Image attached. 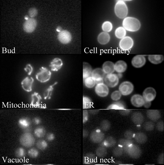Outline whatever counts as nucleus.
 <instances>
[{"mask_svg": "<svg viewBox=\"0 0 164 165\" xmlns=\"http://www.w3.org/2000/svg\"><path fill=\"white\" fill-rule=\"evenodd\" d=\"M104 83L111 88L115 87L119 83V78L116 74L111 73L106 74L104 78Z\"/></svg>", "mask_w": 164, "mask_h": 165, "instance_id": "6", "label": "nucleus"}, {"mask_svg": "<svg viewBox=\"0 0 164 165\" xmlns=\"http://www.w3.org/2000/svg\"><path fill=\"white\" fill-rule=\"evenodd\" d=\"M123 147L126 153L132 158H138L141 156V150L140 147L131 142Z\"/></svg>", "mask_w": 164, "mask_h": 165, "instance_id": "3", "label": "nucleus"}, {"mask_svg": "<svg viewBox=\"0 0 164 165\" xmlns=\"http://www.w3.org/2000/svg\"><path fill=\"white\" fill-rule=\"evenodd\" d=\"M134 138L135 139L136 142L140 144H145L147 140L146 135L142 132L136 133L135 134Z\"/></svg>", "mask_w": 164, "mask_h": 165, "instance_id": "27", "label": "nucleus"}, {"mask_svg": "<svg viewBox=\"0 0 164 165\" xmlns=\"http://www.w3.org/2000/svg\"><path fill=\"white\" fill-rule=\"evenodd\" d=\"M42 99L41 96L39 93L34 92L31 95V106L32 107H36L39 106L40 101Z\"/></svg>", "mask_w": 164, "mask_h": 165, "instance_id": "26", "label": "nucleus"}, {"mask_svg": "<svg viewBox=\"0 0 164 165\" xmlns=\"http://www.w3.org/2000/svg\"><path fill=\"white\" fill-rule=\"evenodd\" d=\"M57 38L59 41L64 44H68L72 40L71 34L69 31L63 30L58 34Z\"/></svg>", "mask_w": 164, "mask_h": 165, "instance_id": "12", "label": "nucleus"}, {"mask_svg": "<svg viewBox=\"0 0 164 165\" xmlns=\"http://www.w3.org/2000/svg\"><path fill=\"white\" fill-rule=\"evenodd\" d=\"M91 101L90 98L88 97H83V108H88L91 107Z\"/></svg>", "mask_w": 164, "mask_h": 165, "instance_id": "40", "label": "nucleus"}, {"mask_svg": "<svg viewBox=\"0 0 164 165\" xmlns=\"http://www.w3.org/2000/svg\"><path fill=\"white\" fill-rule=\"evenodd\" d=\"M20 142L23 146L29 148L34 145L35 139L30 133H25L22 135L20 139Z\"/></svg>", "mask_w": 164, "mask_h": 165, "instance_id": "7", "label": "nucleus"}, {"mask_svg": "<svg viewBox=\"0 0 164 165\" xmlns=\"http://www.w3.org/2000/svg\"><path fill=\"white\" fill-rule=\"evenodd\" d=\"M31 123L30 120L28 118H22L19 121V126L23 129H27L30 127Z\"/></svg>", "mask_w": 164, "mask_h": 165, "instance_id": "28", "label": "nucleus"}, {"mask_svg": "<svg viewBox=\"0 0 164 165\" xmlns=\"http://www.w3.org/2000/svg\"><path fill=\"white\" fill-rule=\"evenodd\" d=\"M56 30V31L59 32V33L63 30H62V27L60 26H58L57 27Z\"/></svg>", "mask_w": 164, "mask_h": 165, "instance_id": "55", "label": "nucleus"}, {"mask_svg": "<svg viewBox=\"0 0 164 165\" xmlns=\"http://www.w3.org/2000/svg\"><path fill=\"white\" fill-rule=\"evenodd\" d=\"M58 82H56L53 85H51L45 91L44 93V98L45 100H46L47 98L48 99H50L53 93V91L54 89V87L55 85L57 84Z\"/></svg>", "mask_w": 164, "mask_h": 165, "instance_id": "32", "label": "nucleus"}, {"mask_svg": "<svg viewBox=\"0 0 164 165\" xmlns=\"http://www.w3.org/2000/svg\"><path fill=\"white\" fill-rule=\"evenodd\" d=\"M134 90V85L129 81H125L122 82L119 87V90L122 95L124 96H127L131 94Z\"/></svg>", "mask_w": 164, "mask_h": 165, "instance_id": "5", "label": "nucleus"}, {"mask_svg": "<svg viewBox=\"0 0 164 165\" xmlns=\"http://www.w3.org/2000/svg\"><path fill=\"white\" fill-rule=\"evenodd\" d=\"M135 134L130 130H128L124 133V136L128 139L134 138L135 137Z\"/></svg>", "mask_w": 164, "mask_h": 165, "instance_id": "47", "label": "nucleus"}, {"mask_svg": "<svg viewBox=\"0 0 164 165\" xmlns=\"http://www.w3.org/2000/svg\"><path fill=\"white\" fill-rule=\"evenodd\" d=\"M131 104L136 107H140L143 106L145 103V101L143 96L138 94L134 95L131 98Z\"/></svg>", "mask_w": 164, "mask_h": 165, "instance_id": "15", "label": "nucleus"}, {"mask_svg": "<svg viewBox=\"0 0 164 165\" xmlns=\"http://www.w3.org/2000/svg\"><path fill=\"white\" fill-rule=\"evenodd\" d=\"M134 45V41L130 36H127L121 39L119 46L122 50L127 51L132 49Z\"/></svg>", "mask_w": 164, "mask_h": 165, "instance_id": "8", "label": "nucleus"}, {"mask_svg": "<svg viewBox=\"0 0 164 165\" xmlns=\"http://www.w3.org/2000/svg\"><path fill=\"white\" fill-rule=\"evenodd\" d=\"M131 119L134 123L138 125L142 124L144 120L143 115L138 112L134 113L131 116Z\"/></svg>", "mask_w": 164, "mask_h": 165, "instance_id": "24", "label": "nucleus"}, {"mask_svg": "<svg viewBox=\"0 0 164 165\" xmlns=\"http://www.w3.org/2000/svg\"><path fill=\"white\" fill-rule=\"evenodd\" d=\"M36 145L38 149L43 150L46 148L47 147H48V144L46 141L44 140H41L37 141Z\"/></svg>", "mask_w": 164, "mask_h": 165, "instance_id": "38", "label": "nucleus"}, {"mask_svg": "<svg viewBox=\"0 0 164 165\" xmlns=\"http://www.w3.org/2000/svg\"><path fill=\"white\" fill-rule=\"evenodd\" d=\"M105 135L103 133L100 129L94 130L91 132L90 134V139L95 143H99L103 140Z\"/></svg>", "mask_w": 164, "mask_h": 165, "instance_id": "16", "label": "nucleus"}, {"mask_svg": "<svg viewBox=\"0 0 164 165\" xmlns=\"http://www.w3.org/2000/svg\"><path fill=\"white\" fill-rule=\"evenodd\" d=\"M126 31L123 27H119L115 31V35L117 38L122 39L126 36Z\"/></svg>", "mask_w": 164, "mask_h": 165, "instance_id": "30", "label": "nucleus"}, {"mask_svg": "<svg viewBox=\"0 0 164 165\" xmlns=\"http://www.w3.org/2000/svg\"><path fill=\"white\" fill-rule=\"evenodd\" d=\"M146 114L149 119L153 121H157L160 119L161 116L160 112L156 110H148Z\"/></svg>", "mask_w": 164, "mask_h": 165, "instance_id": "21", "label": "nucleus"}, {"mask_svg": "<svg viewBox=\"0 0 164 165\" xmlns=\"http://www.w3.org/2000/svg\"><path fill=\"white\" fill-rule=\"evenodd\" d=\"M51 73L48 69L42 67L39 72L37 73L36 78L37 80L41 83L48 82L51 79Z\"/></svg>", "mask_w": 164, "mask_h": 165, "instance_id": "4", "label": "nucleus"}, {"mask_svg": "<svg viewBox=\"0 0 164 165\" xmlns=\"http://www.w3.org/2000/svg\"><path fill=\"white\" fill-rule=\"evenodd\" d=\"M28 154L31 158H35L38 157L39 153L38 150L35 148H32L28 150Z\"/></svg>", "mask_w": 164, "mask_h": 165, "instance_id": "43", "label": "nucleus"}, {"mask_svg": "<svg viewBox=\"0 0 164 165\" xmlns=\"http://www.w3.org/2000/svg\"><path fill=\"white\" fill-rule=\"evenodd\" d=\"M83 80L84 85L87 88H92L96 85L95 80L92 77L86 78Z\"/></svg>", "mask_w": 164, "mask_h": 165, "instance_id": "29", "label": "nucleus"}, {"mask_svg": "<svg viewBox=\"0 0 164 165\" xmlns=\"http://www.w3.org/2000/svg\"><path fill=\"white\" fill-rule=\"evenodd\" d=\"M155 125L154 123L151 121L145 122L143 125L144 128L147 131H152L154 129Z\"/></svg>", "mask_w": 164, "mask_h": 165, "instance_id": "39", "label": "nucleus"}, {"mask_svg": "<svg viewBox=\"0 0 164 165\" xmlns=\"http://www.w3.org/2000/svg\"><path fill=\"white\" fill-rule=\"evenodd\" d=\"M156 92L154 88L148 87L145 89L143 92V96L146 102H152L155 100Z\"/></svg>", "mask_w": 164, "mask_h": 165, "instance_id": "10", "label": "nucleus"}, {"mask_svg": "<svg viewBox=\"0 0 164 165\" xmlns=\"http://www.w3.org/2000/svg\"><path fill=\"white\" fill-rule=\"evenodd\" d=\"M37 21L35 19L30 18L23 24L24 31L28 33H31L35 30L37 26Z\"/></svg>", "mask_w": 164, "mask_h": 165, "instance_id": "14", "label": "nucleus"}, {"mask_svg": "<svg viewBox=\"0 0 164 165\" xmlns=\"http://www.w3.org/2000/svg\"><path fill=\"white\" fill-rule=\"evenodd\" d=\"M110 40V34L105 32H102L98 36L97 40L99 43L102 45H105L108 44Z\"/></svg>", "mask_w": 164, "mask_h": 165, "instance_id": "19", "label": "nucleus"}, {"mask_svg": "<svg viewBox=\"0 0 164 165\" xmlns=\"http://www.w3.org/2000/svg\"><path fill=\"white\" fill-rule=\"evenodd\" d=\"M16 156L18 158H22L24 157L26 155L25 150L22 148H19L16 150Z\"/></svg>", "mask_w": 164, "mask_h": 165, "instance_id": "41", "label": "nucleus"}, {"mask_svg": "<svg viewBox=\"0 0 164 165\" xmlns=\"http://www.w3.org/2000/svg\"><path fill=\"white\" fill-rule=\"evenodd\" d=\"M111 125L110 122L108 121L105 120L101 122L100 127L102 130L106 131L110 129Z\"/></svg>", "mask_w": 164, "mask_h": 165, "instance_id": "42", "label": "nucleus"}, {"mask_svg": "<svg viewBox=\"0 0 164 165\" xmlns=\"http://www.w3.org/2000/svg\"><path fill=\"white\" fill-rule=\"evenodd\" d=\"M163 154H161L158 157V163L159 164H163L164 162Z\"/></svg>", "mask_w": 164, "mask_h": 165, "instance_id": "52", "label": "nucleus"}, {"mask_svg": "<svg viewBox=\"0 0 164 165\" xmlns=\"http://www.w3.org/2000/svg\"><path fill=\"white\" fill-rule=\"evenodd\" d=\"M123 148L121 146L118 147L114 150L113 154L114 156L116 157H119L122 154Z\"/></svg>", "mask_w": 164, "mask_h": 165, "instance_id": "44", "label": "nucleus"}, {"mask_svg": "<svg viewBox=\"0 0 164 165\" xmlns=\"http://www.w3.org/2000/svg\"><path fill=\"white\" fill-rule=\"evenodd\" d=\"M113 26L112 24L110 21H107L103 23L102 28V30L106 33H109L112 30Z\"/></svg>", "mask_w": 164, "mask_h": 165, "instance_id": "34", "label": "nucleus"}, {"mask_svg": "<svg viewBox=\"0 0 164 165\" xmlns=\"http://www.w3.org/2000/svg\"><path fill=\"white\" fill-rule=\"evenodd\" d=\"M63 61L60 58H56L51 61L50 66L52 71L57 72L62 68L63 65Z\"/></svg>", "mask_w": 164, "mask_h": 165, "instance_id": "18", "label": "nucleus"}, {"mask_svg": "<svg viewBox=\"0 0 164 165\" xmlns=\"http://www.w3.org/2000/svg\"><path fill=\"white\" fill-rule=\"evenodd\" d=\"M106 75L102 69L97 68L93 70L91 77L95 80L97 85L99 83H104V78Z\"/></svg>", "mask_w": 164, "mask_h": 165, "instance_id": "11", "label": "nucleus"}, {"mask_svg": "<svg viewBox=\"0 0 164 165\" xmlns=\"http://www.w3.org/2000/svg\"><path fill=\"white\" fill-rule=\"evenodd\" d=\"M46 130L43 127H39L36 128L34 130V134L38 138L43 137L45 134Z\"/></svg>", "mask_w": 164, "mask_h": 165, "instance_id": "35", "label": "nucleus"}, {"mask_svg": "<svg viewBox=\"0 0 164 165\" xmlns=\"http://www.w3.org/2000/svg\"><path fill=\"white\" fill-rule=\"evenodd\" d=\"M92 69L90 64L87 62H84L83 65V78L91 77Z\"/></svg>", "mask_w": 164, "mask_h": 165, "instance_id": "25", "label": "nucleus"}, {"mask_svg": "<svg viewBox=\"0 0 164 165\" xmlns=\"http://www.w3.org/2000/svg\"><path fill=\"white\" fill-rule=\"evenodd\" d=\"M121 96V94L119 90L114 91L111 95V100L115 101H117L120 100Z\"/></svg>", "mask_w": 164, "mask_h": 165, "instance_id": "37", "label": "nucleus"}, {"mask_svg": "<svg viewBox=\"0 0 164 165\" xmlns=\"http://www.w3.org/2000/svg\"><path fill=\"white\" fill-rule=\"evenodd\" d=\"M126 107L125 105L122 102L114 103L109 105L107 109L108 110H124Z\"/></svg>", "mask_w": 164, "mask_h": 165, "instance_id": "31", "label": "nucleus"}, {"mask_svg": "<svg viewBox=\"0 0 164 165\" xmlns=\"http://www.w3.org/2000/svg\"><path fill=\"white\" fill-rule=\"evenodd\" d=\"M94 157L93 155L91 156L90 155L88 156H86L85 157V162H87V164H91L92 162H93L94 159Z\"/></svg>", "mask_w": 164, "mask_h": 165, "instance_id": "48", "label": "nucleus"}, {"mask_svg": "<svg viewBox=\"0 0 164 165\" xmlns=\"http://www.w3.org/2000/svg\"><path fill=\"white\" fill-rule=\"evenodd\" d=\"M95 92L98 96L104 98L107 96L109 91L108 87L104 83L98 84L95 88Z\"/></svg>", "mask_w": 164, "mask_h": 165, "instance_id": "9", "label": "nucleus"}, {"mask_svg": "<svg viewBox=\"0 0 164 165\" xmlns=\"http://www.w3.org/2000/svg\"><path fill=\"white\" fill-rule=\"evenodd\" d=\"M151 106V102H145L143 106L145 108H149Z\"/></svg>", "mask_w": 164, "mask_h": 165, "instance_id": "54", "label": "nucleus"}, {"mask_svg": "<svg viewBox=\"0 0 164 165\" xmlns=\"http://www.w3.org/2000/svg\"><path fill=\"white\" fill-rule=\"evenodd\" d=\"M156 128L158 131H163L164 130L163 122L162 121L159 122L156 125Z\"/></svg>", "mask_w": 164, "mask_h": 165, "instance_id": "49", "label": "nucleus"}, {"mask_svg": "<svg viewBox=\"0 0 164 165\" xmlns=\"http://www.w3.org/2000/svg\"><path fill=\"white\" fill-rule=\"evenodd\" d=\"M114 11L116 16L119 18L124 19L127 16L128 9L125 2L122 1H119L116 3Z\"/></svg>", "mask_w": 164, "mask_h": 165, "instance_id": "2", "label": "nucleus"}, {"mask_svg": "<svg viewBox=\"0 0 164 165\" xmlns=\"http://www.w3.org/2000/svg\"><path fill=\"white\" fill-rule=\"evenodd\" d=\"M107 154V150L105 147L103 146L98 147L96 150V154L99 157H105L106 156Z\"/></svg>", "mask_w": 164, "mask_h": 165, "instance_id": "36", "label": "nucleus"}, {"mask_svg": "<svg viewBox=\"0 0 164 165\" xmlns=\"http://www.w3.org/2000/svg\"><path fill=\"white\" fill-rule=\"evenodd\" d=\"M28 13L30 18H33L37 15L38 11L35 8H31L29 9Z\"/></svg>", "mask_w": 164, "mask_h": 165, "instance_id": "45", "label": "nucleus"}, {"mask_svg": "<svg viewBox=\"0 0 164 165\" xmlns=\"http://www.w3.org/2000/svg\"><path fill=\"white\" fill-rule=\"evenodd\" d=\"M29 18V17L28 15H26L24 17V19H26V21L28 20Z\"/></svg>", "mask_w": 164, "mask_h": 165, "instance_id": "56", "label": "nucleus"}, {"mask_svg": "<svg viewBox=\"0 0 164 165\" xmlns=\"http://www.w3.org/2000/svg\"><path fill=\"white\" fill-rule=\"evenodd\" d=\"M116 143L115 139L111 137H108L103 141L102 145L103 146L106 147H113Z\"/></svg>", "mask_w": 164, "mask_h": 165, "instance_id": "33", "label": "nucleus"}, {"mask_svg": "<svg viewBox=\"0 0 164 165\" xmlns=\"http://www.w3.org/2000/svg\"><path fill=\"white\" fill-rule=\"evenodd\" d=\"M146 62V58L145 56L138 55L133 58L131 61V64L134 67L140 68L145 65Z\"/></svg>", "mask_w": 164, "mask_h": 165, "instance_id": "13", "label": "nucleus"}, {"mask_svg": "<svg viewBox=\"0 0 164 165\" xmlns=\"http://www.w3.org/2000/svg\"><path fill=\"white\" fill-rule=\"evenodd\" d=\"M34 82V80L33 78L28 77L26 78L21 82L22 88L27 92H31Z\"/></svg>", "mask_w": 164, "mask_h": 165, "instance_id": "17", "label": "nucleus"}, {"mask_svg": "<svg viewBox=\"0 0 164 165\" xmlns=\"http://www.w3.org/2000/svg\"><path fill=\"white\" fill-rule=\"evenodd\" d=\"M122 25L126 31L131 32L138 31L141 28L140 21L135 17H126L123 21Z\"/></svg>", "mask_w": 164, "mask_h": 165, "instance_id": "1", "label": "nucleus"}, {"mask_svg": "<svg viewBox=\"0 0 164 165\" xmlns=\"http://www.w3.org/2000/svg\"><path fill=\"white\" fill-rule=\"evenodd\" d=\"M33 122L35 124L38 125L40 123L41 120L38 118H35L33 119Z\"/></svg>", "mask_w": 164, "mask_h": 165, "instance_id": "53", "label": "nucleus"}, {"mask_svg": "<svg viewBox=\"0 0 164 165\" xmlns=\"http://www.w3.org/2000/svg\"><path fill=\"white\" fill-rule=\"evenodd\" d=\"M148 59L153 64L158 65L163 62L164 56L163 55H150L148 56Z\"/></svg>", "mask_w": 164, "mask_h": 165, "instance_id": "22", "label": "nucleus"}, {"mask_svg": "<svg viewBox=\"0 0 164 165\" xmlns=\"http://www.w3.org/2000/svg\"><path fill=\"white\" fill-rule=\"evenodd\" d=\"M55 138V135L53 133H49L47 135L46 139L48 141H53L54 139Z\"/></svg>", "mask_w": 164, "mask_h": 165, "instance_id": "51", "label": "nucleus"}, {"mask_svg": "<svg viewBox=\"0 0 164 165\" xmlns=\"http://www.w3.org/2000/svg\"><path fill=\"white\" fill-rule=\"evenodd\" d=\"M102 69L106 74L113 73L115 71V64L111 61H107L102 65Z\"/></svg>", "mask_w": 164, "mask_h": 165, "instance_id": "20", "label": "nucleus"}, {"mask_svg": "<svg viewBox=\"0 0 164 165\" xmlns=\"http://www.w3.org/2000/svg\"><path fill=\"white\" fill-rule=\"evenodd\" d=\"M89 118L88 112L86 110H84L83 112V122L85 123L88 121Z\"/></svg>", "mask_w": 164, "mask_h": 165, "instance_id": "50", "label": "nucleus"}, {"mask_svg": "<svg viewBox=\"0 0 164 165\" xmlns=\"http://www.w3.org/2000/svg\"><path fill=\"white\" fill-rule=\"evenodd\" d=\"M127 67V64L125 61L123 60L118 61L115 64V71L118 73L125 72Z\"/></svg>", "mask_w": 164, "mask_h": 165, "instance_id": "23", "label": "nucleus"}, {"mask_svg": "<svg viewBox=\"0 0 164 165\" xmlns=\"http://www.w3.org/2000/svg\"><path fill=\"white\" fill-rule=\"evenodd\" d=\"M33 68L30 64H27L26 67L24 68V71L27 73L28 75H31L33 72Z\"/></svg>", "mask_w": 164, "mask_h": 165, "instance_id": "46", "label": "nucleus"}]
</instances>
